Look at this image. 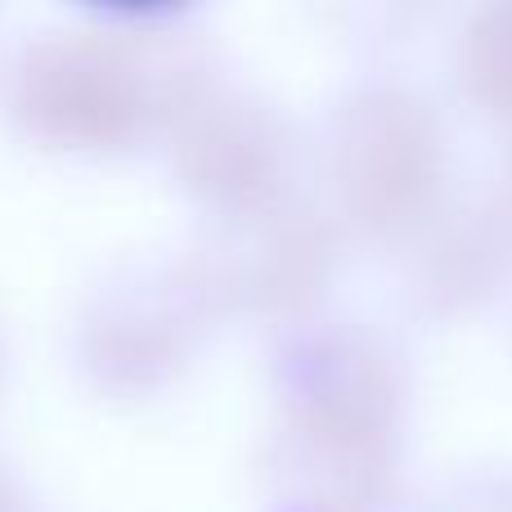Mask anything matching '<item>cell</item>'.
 <instances>
[{
    "label": "cell",
    "instance_id": "6da1fadb",
    "mask_svg": "<svg viewBox=\"0 0 512 512\" xmlns=\"http://www.w3.org/2000/svg\"><path fill=\"white\" fill-rule=\"evenodd\" d=\"M400 450V369L378 333L315 324L283 351L274 427L279 512H382Z\"/></svg>",
    "mask_w": 512,
    "mask_h": 512
},
{
    "label": "cell",
    "instance_id": "3957f363",
    "mask_svg": "<svg viewBox=\"0 0 512 512\" xmlns=\"http://www.w3.org/2000/svg\"><path fill=\"white\" fill-rule=\"evenodd\" d=\"M459 86L472 108L512 135V0L486 5L468 18L454 50Z\"/></svg>",
    "mask_w": 512,
    "mask_h": 512
},
{
    "label": "cell",
    "instance_id": "277c9868",
    "mask_svg": "<svg viewBox=\"0 0 512 512\" xmlns=\"http://www.w3.org/2000/svg\"><path fill=\"white\" fill-rule=\"evenodd\" d=\"M423 512H512V472L472 468L441 481Z\"/></svg>",
    "mask_w": 512,
    "mask_h": 512
},
{
    "label": "cell",
    "instance_id": "7a4b0ae2",
    "mask_svg": "<svg viewBox=\"0 0 512 512\" xmlns=\"http://www.w3.org/2000/svg\"><path fill=\"white\" fill-rule=\"evenodd\" d=\"M333 212L346 230L405 252L450 194V131L436 104L400 81H369L342 95L319 144Z\"/></svg>",
    "mask_w": 512,
    "mask_h": 512
}]
</instances>
